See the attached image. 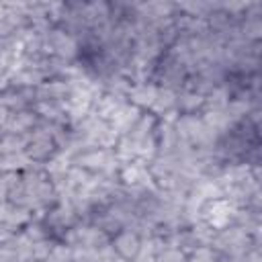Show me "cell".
Listing matches in <instances>:
<instances>
[{
  "label": "cell",
  "mask_w": 262,
  "mask_h": 262,
  "mask_svg": "<svg viewBox=\"0 0 262 262\" xmlns=\"http://www.w3.org/2000/svg\"><path fill=\"white\" fill-rule=\"evenodd\" d=\"M143 235L139 231H135L133 227H123L117 233L111 235V250L115 252V256L123 262H137L141 258L143 252Z\"/></svg>",
  "instance_id": "cell-1"
}]
</instances>
